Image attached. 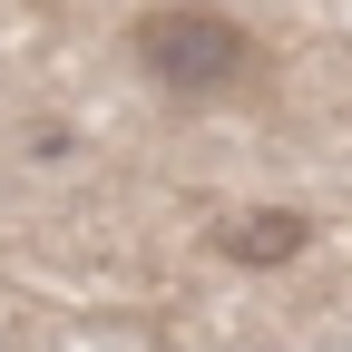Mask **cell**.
Wrapping results in <instances>:
<instances>
[{
    "mask_svg": "<svg viewBox=\"0 0 352 352\" xmlns=\"http://www.w3.org/2000/svg\"><path fill=\"white\" fill-rule=\"evenodd\" d=\"M127 59L176 108H245V98H264V39L226 0H147L127 20Z\"/></svg>",
    "mask_w": 352,
    "mask_h": 352,
    "instance_id": "6da1fadb",
    "label": "cell"
},
{
    "mask_svg": "<svg viewBox=\"0 0 352 352\" xmlns=\"http://www.w3.org/2000/svg\"><path fill=\"white\" fill-rule=\"evenodd\" d=\"M206 245L226 264H245V274H274V264L314 254V215L303 206H245V215H226V226H206Z\"/></svg>",
    "mask_w": 352,
    "mask_h": 352,
    "instance_id": "7a4b0ae2",
    "label": "cell"
}]
</instances>
